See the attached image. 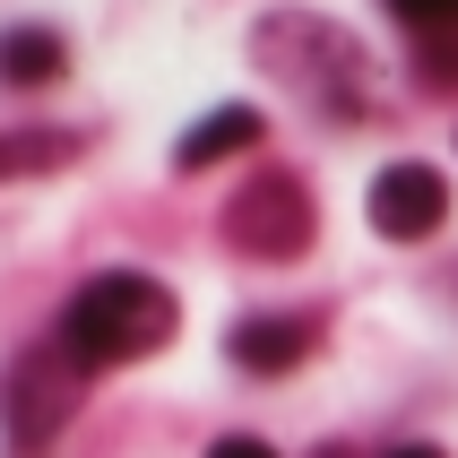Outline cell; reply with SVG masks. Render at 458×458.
<instances>
[{"label":"cell","mask_w":458,"mask_h":458,"mask_svg":"<svg viewBox=\"0 0 458 458\" xmlns=\"http://www.w3.org/2000/svg\"><path fill=\"white\" fill-rule=\"evenodd\" d=\"M174 285L139 277V268H104V277H87L70 294V311H61V346H70L78 363H139L156 355L165 337H174Z\"/></svg>","instance_id":"cell-1"},{"label":"cell","mask_w":458,"mask_h":458,"mask_svg":"<svg viewBox=\"0 0 458 458\" xmlns=\"http://www.w3.org/2000/svg\"><path fill=\"white\" fill-rule=\"evenodd\" d=\"M78 372H87V363H78L70 346H35V355L9 363V381H0V415H9V441H18V450H44V441L70 424Z\"/></svg>","instance_id":"cell-2"},{"label":"cell","mask_w":458,"mask_h":458,"mask_svg":"<svg viewBox=\"0 0 458 458\" xmlns=\"http://www.w3.org/2000/svg\"><path fill=\"white\" fill-rule=\"evenodd\" d=\"M225 216H233L225 233H233L251 259H294V251L311 242V191H303L294 174H259Z\"/></svg>","instance_id":"cell-3"},{"label":"cell","mask_w":458,"mask_h":458,"mask_svg":"<svg viewBox=\"0 0 458 458\" xmlns=\"http://www.w3.org/2000/svg\"><path fill=\"white\" fill-rule=\"evenodd\" d=\"M363 208H372V233H389V242H424V233L450 216V182H441L433 165H381L372 191H363Z\"/></svg>","instance_id":"cell-4"},{"label":"cell","mask_w":458,"mask_h":458,"mask_svg":"<svg viewBox=\"0 0 458 458\" xmlns=\"http://www.w3.org/2000/svg\"><path fill=\"white\" fill-rule=\"evenodd\" d=\"M225 355L242 363V372H294V363L311 355V320H294V311H277V320H233V337H225Z\"/></svg>","instance_id":"cell-5"},{"label":"cell","mask_w":458,"mask_h":458,"mask_svg":"<svg viewBox=\"0 0 458 458\" xmlns=\"http://www.w3.org/2000/svg\"><path fill=\"white\" fill-rule=\"evenodd\" d=\"M259 130H268V122H259L251 104H225V113H208V122H191V130H182V148H174V165H182V174H199V165H216V156H233V148H251Z\"/></svg>","instance_id":"cell-6"},{"label":"cell","mask_w":458,"mask_h":458,"mask_svg":"<svg viewBox=\"0 0 458 458\" xmlns=\"http://www.w3.org/2000/svg\"><path fill=\"white\" fill-rule=\"evenodd\" d=\"M61 61H70V52H61L52 26H9V35H0V78H9V87H44V78H61Z\"/></svg>","instance_id":"cell-7"},{"label":"cell","mask_w":458,"mask_h":458,"mask_svg":"<svg viewBox=\"0 0 458 458\" xmlns=\"http://www.w3.org/2000/svg\"><path fill=\"white\" fill-rule=\"evenodd\" d=\"M389 9L407 18V35L424 44V61L458 70V0H389Z\"/></svg>","instance_id":"cell-8"},{"label":"cell","mask_w":458,"mask_h":458,"mask_svg":"<svg viewBox=\"0 0 458 458\" xmlns=\"http://www.w3.org/2000/svg\"><path fill=\"white\" fill-rule=\"evenodd\" d=\"M61 148H70V139H0V174H9V165H52Z\"/></svg>","instance_id":"cell-9"},{"label":"cell","mask_w":458,"mask_h":458,"mask_svg":"<svg viewBox=\"0 0 458 458\" xmlns=\"http://www.w3.org/2000/svg\"><path fill=\"white\" fill-rule=\"evenodd\" d=\"M208 458H277V450L251 441V433H225V441H208Z\"/></svg>","instance_id":"cell-10"},{"label":"cell","mask_w":458,"mask_h":458,"mask_svg":"<svg viewBox=\"0 0 458 458\" xmlns=\"http://www.w3.org/2000/svg\"><path fill=\"white\" fill-rule=\"evenodd\" d=\"M381 458H450V450H433V441H398V450H381Z\"/></svg>","instance_id":"cell-11"}]
</instances>
